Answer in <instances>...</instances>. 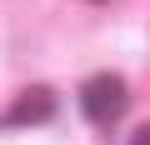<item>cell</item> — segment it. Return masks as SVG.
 <instances>
[{
    "label": "cell",
    "instance_id": "6da1fadb",
    "mask_svg": "<svg viewBox=\"0 0 150 145\" xmlns=\"http://www.w3.org/2000/svg\"><path fill=\"white\" fill-rule=\"evenodd\" d=\"M125 105H130V85L120 75H110V70H100L95 80L80 85V115L90 125H115L125 115Z\"/></svg>",
    "mask_w": 150,
    "mask_h": 145
},
{
    "label": "cell",
    "instance_id": "3957f363",
    "mask_svg": "<svg viewBox=\"0 0 150 145\" xmlns=\"http://www.w3.org/2000/svg\"><path fill=\"white\" fill-rule=\"evenodd\" d=\"M130 145H150V125H135V135H130Z\"/></svg>",
    "mask_w": 150,
    "mask_h": 145
},
{
    "label": "cell",
    "instance_id": "7a4b0ae2",
    "mask_svg": "<svg viewBox=\"0 0 150 145\" xmlns=\"http://www.w3.org/2000/svg\"><path fill=\"white\" fill-rule=\"evenodd\" d=\"M55 110H60V95H55L50 85H30V90H20V95L10 100L5 120H10V125H45Z\"/></svg>",
    "mask_w": 150,
    "mask_h": 145
}]
</instances>
